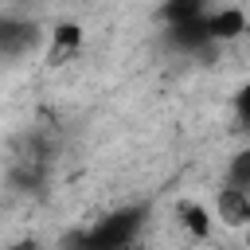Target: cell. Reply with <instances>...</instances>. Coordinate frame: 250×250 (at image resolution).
I'll use <instances>...</instances> for the list:
<instances>
[{
	"instance_id": "obj_1",
	"label": "cell",
	"mask_w": 250,
	"mask_h": 250,
	"mask_svg": "<svg viewBox=\"0 0 250 250\" xmlns=\"http://www.w3.org/2000/svg\"><path fill=\"white\" fill-rule=\"evenodd\" d=\"M145 219H148V207H145V203H133V207H121V211L98 219V227H90V230L78 234L74 242H82V246H90V250H121V246L137 242Z\"/></svg>"
},
{
	"instance_id": "obj_2",
	"label": "cell",
	"mask_w": 250,
	"mask_h": 250,
	"mask_svg": "<svg viewBox=\"0 0 250 250\" xmlns=\"http://www.w3.org/2000/svg\"><path fill=\"white\" fill-rule=\"evenodd\" d=\"M39 43H43V31H39L35 20H16V16H4L0 20V51H4L8 62L31 55Z\"/></svg>"
},
{
	"instance_id": "obj_3",
	"label": "cell",
	"mask_w": 250,
	"mask_h": 250,
	"mask_svg": "<svg viewBox=\"0 0 250 250\" xmlns=\"http://www.w3.org/2000/svg\"><path fill=\"white\" fill-rule=\"evenodd\" d=\"M207 27H211L215 43H230V39H238V35L250 31V20H246V12L238 4H223V8L207 12Z\"/></svg>"
},
{
	"instance_id": "obj_4",
	"label": "cell",
	"mask_w": 250,
	"mask_h": 250,
	"mask_svg": "<svg viewBox=\"0 0 250 250\" xmlns=\"http://www.w3.org/2000/svg\"><path fill=\"white\" fill-rule=\"evenodd\" d=\"M215 211H219L223 223H230V227H246V223H250V191H246V188H230V184H223V188H219V199H215Z\"/></svg>"
},
{
	"instance_id": "obj_5",
	"label": "cell",
	"mask_w": 250,
	"mask_h": 250,
	"mask_svg": "<svg viewBox=\"0 0 250 250\" xmlns=\"http://www.w3.org/2000/svg\"><path fill=\"white\" fill-rule=\"evenodd\" d=\"M211 12V0H164L160 20L164 23H184V20H199Z\"/></svg>"
},
{
	"instance_id": "obj_6",
	"label": "cell",
	"mask_w": 250,
	"mask_h": 250,
	"mask_svg": "<svg viewBox=\"0 0 250 250\" xmlns=\"http://www.w3.org/2000/svg\"><path fill=\"white\" fill-rule=\"evenodd\" d=\"M82 47V27L78 23H55L51 27V59H62V55H70V51H78Z\"/></svg>"
},
{
	"instance_id": "obj_7",
	"label": "cell",
	"mask_w": 250,
	"mask_h": 250,
	"mask_svg": "<svg viewBox=\"0 0 250 250\" xmlns=\"http://www.w3.org/2000/svg\"><path fill=\"white\" fill-rule=\"evenodd\" d=\"M180 223H184L188 234H195V238H207V234H211V211L199 207V203H180Z\"/></svg>"
},
{
	"instance_id": "obj_8",
	"label": "cell",
	"mask_w": 250,
	"mask_h": 250,
	"mask_svg": "<svg viewBox=\"0 0 250 250\" xmlns=\"http://www.w3.org/2000/svg\"><path fill=\"white\" fill-rule=\"evenodd\" d=\"M227 184L250 191V148H238V152L230 156V164H227Z\"/></svg>"
},
{
	"instance_id": "obj_9",
	"label": "cell",
	"mask_w": 250,
	"mask_h": 250,
	"mask_svg": "<svg viewBox=\"0 0 250 250\" xmlns=\"http://www.w3.org/2000/svg\"><path fill=\"white\" fill-rule=\"evenodd\" d=\"M234 117H238V121L250 129V82H246V86L234 94Z\"/></svg>"
}]
</instances>
